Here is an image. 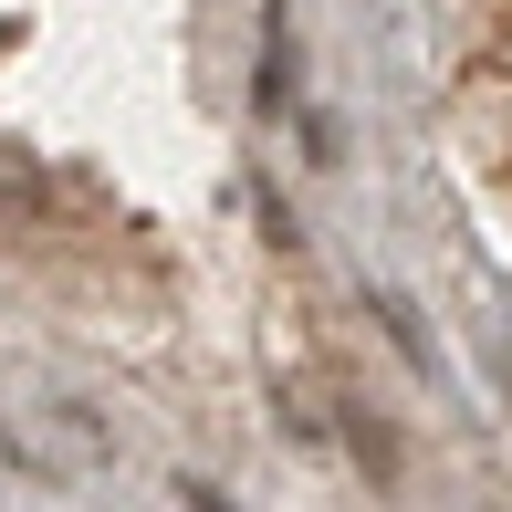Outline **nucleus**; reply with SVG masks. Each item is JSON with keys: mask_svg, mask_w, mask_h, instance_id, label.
<instances>
[{"mask_svg": "<svg viewBox=\"0 0 512 512\" xmlns=\"http://www.w3.org/2000/svg\"><path fill=\"white\" fill-rule=\"evenodd\" d=\"M492 387H512V345H492Z\"/></svg>", "mask_w": 512, "mask_h": 512, "instance_id": "f257e3e1", "label": "nucleus"}, {"mask_svg": "<svg viewBox=\"0 0 512 512\" xmlns=\"http://www.w3.org/2000/svg\"><path fill=\"white\" fill-rule=\"evenodd\" d=\"M189 512H230V502H220V492H199V481H189Z\"/></svg>", "mask_w": 512, "mask_h": 512, "instance_id": "f03ea898", "label": "nucleus"}]
</instances>
